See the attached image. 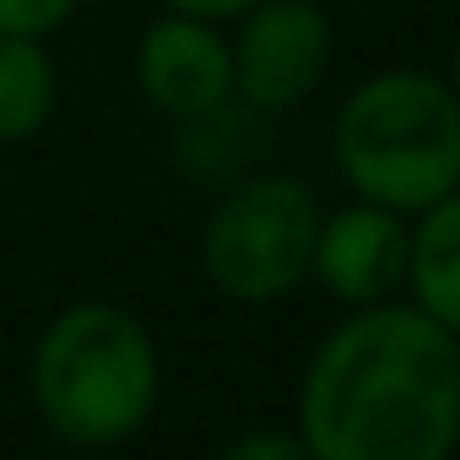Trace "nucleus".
<instances>
[{"instance_id": "f257e3e1", "label": "nucleus", "mask_w": 460, "mask_h": 460, "mask_svg": "<svg viewBox=\"0 0 460 460\" xmlns=\"http://www.w3.org/2000/svg\"><path fill=\"white\" fill-rule=\"evenodd\" d=\"M293 433L314 460H455L460 336L406 298L347 309L309 352Z\"/></svg>"}, {"instance_id": "f03ea898", "label": "nucleus", "mask_w": 460, "mask_h": 460, "mask_svg": "<svg viewBox=\"0 0 460 460\" xmlns=\"http://www.w3.org/2000/svg\"><path fill=\"white\" fill-rule=\"evenodd\" d=\"M28 395L39 422L71 449H119L130 444L163 395V358L152 331L109 298L60 309L33 358Z\"/></svg>"}, {"instance_id": "7ed1b4c3", "label": "nucleus", "mask_w": 460, "mask_h": 460, "mask_svg": "<svg viewBox=\"0 0 460 460\" xmlns=\"http://www.w3.org/2000/svg\"><path fill=\"white\" fill-rule=\"evenodd\" d=\"M331 146L358 200L417 217L460 190V98L422 66L374 71L336 109Z\"/></svg>"}, {"instance_id": "20e7f679", "label": "nucleus", "mask_w": 460, "mask_h": 460, "mask_svg": "<svg viewBox=\"0 0 460 460\" xmlns=\"http://www.w3.org/2000/svg\"><path fill=\"white\" fill-rule=\"evenodd\" d=\"M320 195L293 173H255L227 184L200 227V271L234 304H271L309 282Z\"/></svg>"}, {"instance_id": "39448f33", "label": "nucleus", "mask_w": 460, "mask_h": 460, "mask_svg": "<svg viewBox=\"0 0 460 460\" xmlns=\"http://www.w3.org/2000/svg\"><path fill=\"white\" fill-rule=\"evenodd\" d=\"M227 49H234V98L277 114L325 82L336 33L314 0H261L234 22Z\"/></svg>"}, {"instance_id": "423d86ee", "label": "nucleus", "mask_w": 460, "mask_h": 460, "mask_svg": "<svg viewBox=\"0 0 460 460\" xmlns=\"http://www.w3.org/2000/svg\"><path fill=\"white\" fill-rule=\"evenodd\" d=\"M406 244H411V217L352 195L347 206L320 217L309 277L336 304L374 309V304L401 298V288H406Z\"/></svg>"}, {"instance_id": "0eeeda50", "label": "nucleus", "mask_w": 460, "mask_h": 460, "mask_svg": "<svg viewBox=\"0 0 460 460\" xmlns=\"http://www.w3.org/2000/svg\"><path fill=\"white\" fill-rule=\"evenodd\" d=\"M136 82L152 109L190 125L234 103V49L222 22L163 12L136 44Z\"/></svg>"}, {"instance_id": "6e6552de", "label": "nucleus", "mask_w": 460, "mask_h": 460, "mask_svg": "<svg viewBox=\"0 0 460 460\" xmlns=\"http://www.w3.org/2000/svg\"><path fill=\"white\" fill-rule=\"evenodd\" d=\"M406 304L422 309L433 325L460 336V190L433 200L411 217L406 244Z\"/></svg>"}, {"instance_id": "1a4fd4ad", "label": "nucleus", "mask_w": 460, "mask_h": 460, "mask_svg": "<svg viewBox=\"0 0 460 460\" xmlns=\"http://www.w3.org/2000/svg\"><path fill=\"white\" fill-rule=\"evenodd\" d=\"M60 103V71L44 39H0V141H33Z\"/></svg>"}, {"instance_id": "9d476101", "label": "nucleus", "mask_w": 460, "mask_h": 460, "mask_svg": "<svg viewBox=\"0 0 460 460\" xmlns=\"http://www.w3.org/2000/svg\"><path fill=\"white\" fill-rule=\"evenodd\" d=\"M82 0H0V39H49L76 17Z\"/></svg>"}, {"instance_id": "9b49d317", "label": "nucleus", "mask_w": 460, "mask_h": 460, "mask_svg": "<svg viewBox=\"0 0 460 460\" xmlns=\"http://www.w3.org/2000/svg\"><path fill=\"white\" fill-rule=\"evenodd\" d=\"M217 460H314L293 428H250L239 438H227Z\"/></svg>"}, {"instance_id": "f8f14e48", "label": "nucleus", "mask_w": 460, "mask_h": 460, "mask_svg": "<svg viewBox=\"0 0 460 460\" xmlns=\"http://www.w3.org/2000/svg\"><path fill=\"white\" fill-rule=\"evenodd\" d=\"M261 0H163V12H184V17H206V22H239Z\"/></svg>"}, {"instance_id": "ddd939ff", "label": "nucleus", "mask_w": 460, "mask_h": 460, "mask_svg": "<svg viewBox=\"0 0 460 460\" xmlns=\"http://www.w3.org/2000/svg\"><path fill=\"white\" fill-rule=\"evenodd\" d=\"M444 82H449L455 98H460V39H455V49H449V71H444Z\"/></svg>"}, {"instance_id": "4468645a", "label": "nucleus", "mask_w": 460, "mask_h": 460, "mask_svg": "<svg viewBox=\"0 0 460 460\" xmlns=\"http://www.w3.org/2000/svg\"><path fill=\"white\" fill-rule=\"evenodd\" d=\"M455 460H460V455H455Z\"/></svg>"}]
</instances>
